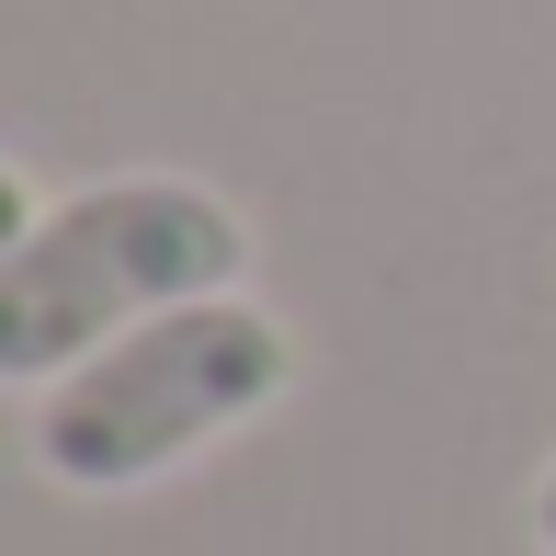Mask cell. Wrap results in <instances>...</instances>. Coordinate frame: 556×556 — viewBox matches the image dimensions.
I'll return each instance as SVG.
<instances>
[{"mask_svg":"<svg viewBox=\"0 0 556 556\" xmlns=\"http://www.w3.org/2000/svg\"><path fill=\"white\" fill-rule=\"evenodd\" d=\"M239 273H250V216L216 182L114 170V182L35 205V182L0 170V375L23 397L193 295H239Z\"/></svg>","mask_w":556,"mask_h":556,"instance_id":"cell-1","label":"cell"},{"mask_svg":"<svg viewBox=\"0 0 556 556\" xmlns=\"http://www.w3.org/2000/svg\"><path fill=\"white\" fill-rule=\"evenodd\" d=\"M285 387H295L285 318L250 295H193L23 397V454L80 500H125L148 477L193 466L205 443H227L239 420H262Z\"/></svg>","mask_w":556,"mask_h":556,"instance_id":"cell-2","label":"cell"},{"mask_svg":"<svg viewBox=\"0 0 556 556\" xmlns=\"http://www.w3.org/2000/svg\"><path fill=\"white\" fill-rule=\"evenodd\" d=\"M534 545L556 556V466H545V489H534Z\"/></svg>","mask_w":556,"mask_h":556,"instance_id":"cell-3","label":"cell"}]
</instances>
